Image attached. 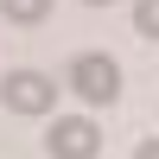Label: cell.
Wrapping results in <instances>:
<instances>
[{
  "mask_svg": "<svg viewBox=\"0 0 159 159\" xmlns=\"http://www.w3.org/2000/svg\"><path fill=\"white\" fill-rule=\"evenodd\" d=\"M64 83H70L89 108H108V102L121 96V64H115L108 51H83V57H70V76H64Z\"/></svg>",
  "mask_w": 159,
  "mask_h": 159,
  "instance_id": "1",
  "label": "cell"
},
{
  "mask_svg": "<svg viewBox=\"0 0 159 159\" xmlns=\"http://www.w3.org/2000/svg\"><path fill=\"white\" fill-rule=\"evenodd\" d=\"M45 153L51 159H96L102 153V127L89 115H57L51 134H45Z\"/></svg>",
  "mask_w": 159,
  "mask_h": 159,
  "instance_id": "2",
  "label": "cell"
},
{
  "mask_svg": "<svg viewBox=\"0 0 159 159\" xmlns=\"http://www.w3.org/2000/svg\"><path fill=\"white\" fill-rule=\"evenodd\" d=\"M0 96H7L13 115H51V108H57V83H51L45 70H7Z\"/></svg>",
  "mask_w": 159,
  "mask_h": 159,
  "instance_id": "3",
  "label": "cell"
},
{
  "mask_svg": "<svg viewBox=\"0 0 159 159\" xmlns=\"http://www.w3.org/2000/svg\"><path fill=\"white\" fill-rule=\"evenodd\" d=\"M0 13H7L13 25H38V19L51 13V0H0Z\"/></svg>",
  "mask_w": 159,
  "mask_h": 159,
  "instance_id": "4",
  "label": "cell"
},
{
  "mask_svg": "<svg viewBox=\"0 0 159 159\" xmlns=\"http://www.w3.org/2000/svg\"><path fill=\"white\" fill-rule=\"evenodd\" d=\"M134 25L140 38H159V0H134Z\"/></svg>",
  "mask_w": 159,
  "mask_h": 159,
  "instance_id": "5",
  "label": "cell"
},
{
  "mask_svg": "<svg viewBox=\"0 0 159 159\" xmlns=\"http://www.w3.org/2000/svg\"><path fill=\"white\" fill-rule=\"evenodd\" d=\"M134 159H159V140H140V153Z\"/></svg>",
  "mask_w": 159,
  "mask_h": 159,
  "instance_id": "6",
  "label": "cell"
},
{
  "mask_svg": "<svg viewBox=\"0 0 159 159\" xmlns=\"http://www.w3.org/2000/svg\"><path fill=\"white\" fill-rule=\"evenodd\" d=\"M89 7H108V0H89Z\"/></svg>",
  "mask_w": 159,
  "mask_h": 159,
  "instance_id": "7",
  "label": "cell"
}]
</instances>
